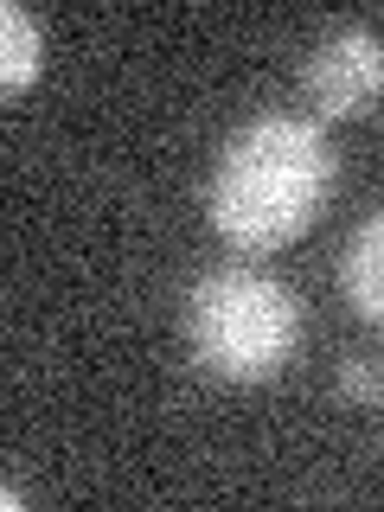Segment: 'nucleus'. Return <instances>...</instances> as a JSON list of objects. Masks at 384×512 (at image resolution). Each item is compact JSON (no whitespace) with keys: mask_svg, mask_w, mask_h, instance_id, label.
I'll return each mask as SVG.
<instances>
[{"mask_svg":"<svg viewBox=\"0 0 384 512\" xmlns=\"http://www.w3.org/2000/svg\"><path fill=\"white\" fill-rule=\"evenodd\" d=\"M384 218H365L359 231H352V244L340 256V288L352 301V314L359 320H378L384 314Z\"/></svg>","mask_w":384,"mask_h":512,"instance_id":"nucleus-4","label":"nucleus"},{"mask_svg":"<svg viewBox=\"0 0 384 512\" xmlns=\"http://www.w3.org/2000/svg\"><path fill=\"white\" fill-rule=\"evenodd\" d=\"M295 333H301V308L269 269H250V263L212 269L186 295V340H192V359L212 378H231V384L276 378L282 359L295 352Z\"/></svg>","mask_w":384,"mask_h":512,"instance_id":"nucleus-2","label":"nucleus"},{"mask_svg":"<svg viewBox=\"0 0 384 512\" xmlns=\"http://www.w3.org/2000/svg\"><path fill=\"white\" fill-rule=\"evenodd\" d=\"M340 384H346L352 397H365V404H372V397H378V365L372 359H346L340 365Z\"/></svg>","mask_w":384,"mask_h":512,"instance_id":"nucleus-6","label":"nucleus"},{"mask_svg":"<svg viewBox=\"0 0 384 512\" xmlns=\"http://www.w3.org/2000/svg\"><path fill=\"white\" fill-rule=\"evenodd\" d=\"M333 192V141L314 116L269 109L224 141L205 212L237 250H276L320 218Z\"/></svg>","mask_w":384,"mask_h":512,"instance_id":"nucleus-1","label":"nucleus"},{"mask_svg":"<svg viewBox=\"0 0 384 512\" xmlns=\"http://www.w3.org/2000/svg\"><path fill=\"white\" fill-rule=\"evenodd\" d=\"M0 512H20V493L13 487H0Z\"/></svg>","mask_w":384,"mask_h":512,"instance_id":"nucleus-7","label":"nucleus"},{"mask_svg":"<svg viewBox=\"0 0 384 512\" xmlns=\"http://www.w3.org/2000/svg\"><path fill=\"white\" fill-rule=\"evenodd\" d=\"M384 84V52L372 26H333L314 39L308 64H301V90L320 116H365Z\"/></svg>","mask_w":384,"mask_h":512,"instance_id":"nucleus-3","label":"nucleus"},{"mask_svg":"<svg viewBox=\"0 0 384 512\" xmlns=\"http://www.w3.org/2000/svg\"><path fill=\"white\" fill-rule=\"evenodd\" d=\"M45 64V32L26 7L0 0V96H20Z\"/></svg>","mask_w":384,"mask_h":512,"instance_id":"nucleus-5","label":"nucleus"}]
</instances>
